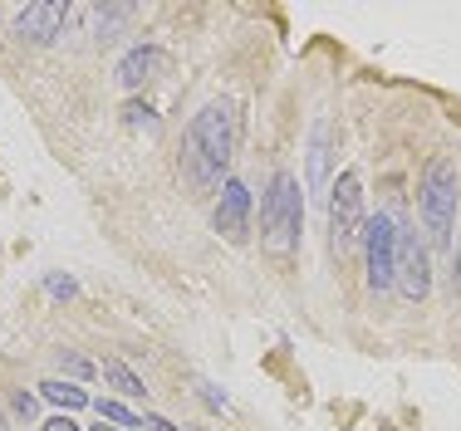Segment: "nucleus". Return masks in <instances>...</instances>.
Instances as JSON below:
<instances>
[{
  "label": "nucleus",
  "mask_w": 461,
  "mask_h": 431,
  "mask_svg": "<svg viewBox=\"0 0 461 431\" xmlns=\"http://www.w3.org/2000/svg\"><path fill=\"white\" fill-rule=\"evenodd\" d=\"M230 142H236V123H230L226 103H206L202 113L186 128V148H182V167L192 176V186L212 192V186H226L221 176L230 167Z\"/></svg>",
  "instance_id": "1"
},
{
  "label": "nucleus",
  "mask_w": 461,
  "mask_h": 431,
  "mask_svg": "<svg viewBox=\"0 0 461 431\" xmlns=\"http://www.w3.org/2000/svg\"><path fill=\"white\" fill-rule=\"evenodd\" d=\"M300 226H304V196L300 182L290 172H280L270 182L266 202H260V230H266V250L270 256H290L300 246Z\"/></svg>",
  "instance_id": "2"
},
{
  "label": "nucleus",
  "mask_w": 461,
  "mask_h": 431,
  "mask_svg": "<svg viewBox=\"0 0 461 431\" xmlns=\"http://www.w3.org/2000/svg\"><path fill=\"white\" fill-rule=\"evenodd\" d=\"M422 220L437 240H452L456 226V167L447 157H432L422 172Z\"/></svg>",
  "instance_id": "3"
},
{
  "label": "nucleus",
  "mask_w": 461,
  "mask_h": 431,
  "mask_svg": "<svg viewBox=\"0 0 461 431\" xmlns=\"http://www.w3.org/2000/svg\"><path fill=\"white\" fill-rule=\"evenodd\" d=\"M364 186H358L354 172H344L334 186H329V230H334V250L344 256V250H354L358 240H364Z\"/></svg>",
  "instance_id": "4"
},
{
  "label": "nucleus",
  "mask_w": 461,
  "mask_h": 431,
  "mask_svg": "<svg viewBox=\"0 0 461 431\" xmlns=\"http://www.w3.org/2000/svg\"><path fill=\"white\" fill-rule=\"evenodd\" d=\"M398 250H402V236L393 230V220L373 216L364 226V260H368V284L378 294L398 284Z\"/></svg>",
  "instance_id": "5"
},
{
  "label": "nucleus",
  "mask_w": 461,
  "mask_h": 431,
  "mask_svg": "<svg viewBox=\"0 0 461 431\" xmlns=\"http://www.w3.org/2000/svg\"><path fill=\"white\" fill-rule=\"evenodd\" d=\"M216 230L230 240V246H246V236H250V192H246V182H236V176H226V186H221V202H216Z\"/></svg>",
  "instance_id": "6"
},
{
  "label": "nucleus",
  "mask_w": 461,
  "mask_h": 431,
  "mask_svg": "<svg viewBox=\"0 0 461 431\" xmlns=\"http://www.w3.org/2000/svg\"><path fill=\"white\" fill-rule=\"evenodd\" d=\"M398 290H402V300H412V304H422V300H427V290H432V270H427V250L417 246L412 236L402 240V250H398Z\"/></svg>",
  "instance_id": "7"
},
{
  "label": "nucleus",
  "mask_w": 461,
  "mask_h": 431,
  "mask_svg": "<svg viewBox=\"0 0 461 431\" xmlns=\"http://www.w3.org/2000/svg\"><path fill=\"white\" fill-rule=\"evenodd\" d=\"M64 30V5H50V0H35L15 15V35L30 44H54Z\"/></svg>",
  "instance_id": "8"
},
{
  "label": "nucleus",
  "mask_w": 461,
  "mask_h": 431,
  "mask_svg": "<svg viewBox=\"0 0 461 431\" xmlns=\"http://www.w3.org/2000/svg\"><path fill=\"white\" fill-rule=\"evenodd\" d=\"M158 74H167V54L158 49V44H138V49L123 54V64H118V84L123 88H142L152 84Z\"/></svg>",
  "instance_id": "9"
},
{
  "label": "nucleus",
  "mask_w": 461,
  "mask_h": 431,
  "mask_svg": "<svg viewBox=\"0 0 461 431\" xmlns=\"http://www.w3.org/2000/svg\"><path fill=\"white\" fill-rule=\"evenodd\" d=\"M40 397H45V402H54L64 417H69V412H79V407H89V392H84V388H74V382H59V378L40 382Z\"/></svg>",
  "instance_id": "10"
},
{
  "label": "nucleus",
  "mask_w": 461,
  "mask_h": 431,
  "mask_svg": "<svg viewBox=\"0 0 461 431\" xmlns=\"http://www.w3.org/2000/svg\"><path fill=\"white\" fill-rule=\"evenodd\" d=\"M104 382H113V388L123 392V397H148V382H142L138 373L128 368V363H118V358L104 363Z\"/></svg>",
  "instance_id": "11"
},
{
  "label": "nucleus",
  "mask_w": 461,
  "mask_h": 431,
  "mask_svg": "<svg viewBox=\"0 0 461 431\" xmlns=\"http://www.w3.org/2000/svg\"><path fill=\"white\" fill-rule=\"evenodd\" d=\"M324 167H329V128H314V152H310V182L324 186Z\"/></svg>",
  "instance_id": "12"
},
{
  "label": "nucleus",
  "mask_w": 461,
  "mask_h": 431,
  "mask_svg": "<svg viewBox=\"0 0 461 431\" xmlns=\"http://www.w3.org/2000/svg\"><path fill=\"white\" fill-rule=\"evenodd\" d=\"M94 407H98V417H104V422H113L118 431H123V427H142V417H133L123 402H113V397H98Z\"/></svg>",
  "instance_id": "13"
},
{
  "label": "nucleus",
  "mask_w": 461,
  "mask_h": 431,
  "mask_svg": "<svg viewBox=\"0 0 461 431\" xmlns=\"http://www.w3.org/2000/svg\"><path fill=\"white\" fill-rule=\"evenodd\" d=\"M133 15L128 5H108V10H94V25H98V40H113V30Z\"/></svg>",
  "instance_id": "14"
},
{
  "label": "nucleus",
  "mask_w": 461,
  "mask_h": 431,
  "mask_svg": "<svg viewBox=\"0 0 461 431\" xmlns=\"http://www.w3.org/2000/svg\"><path fill=\"white\" fill-rule=\"evenodd\" d=\"M59 368L74 373V378H94V363L79 358V353H64V348H59Z\"/></svg>",
  "instance_id": "15"
},
{
  "label": "nucleus",
  "mask_w": 461,
  "mask_h": 431,
  "mask_svg": "<svg viewBox=\"0 0 461 431\" xmlns=\"http://www.w3.org/2000/svg\"><path fill=\"white\" fill-rule=\"evenodd\" d=\"M45 290L54 294V300H74V294H79V284H74L69 274H50V280H45Z\"/></svg>",
  "instance_id": "16"
},
{
  "label": "nucleus",
  "mask_w": 461,
  "mask_h": 431,
  "mask_svg": "<svg viewBox=\"0 0 461 431\" xmlns=\"http://www.w3.org/2000/svg\"><path fill=\"white\" fill-rule=\"evenodd\" d=\"M196 392H202V402L212 407V412H226V407H230V402H226V392H216L212 382H202V388H196Z\"/></svg>",
  "instance_id": "17"
},
{
  "label": "nucleus",
  "mask_w": 461,
  "mask_h": 431,
  "mask_svg": "<svg viewBox=\"0 0 461 431\" xmlns=\"http://www.w3.org/2000/svg\"><path fill=\"white\" fill-rule=\"evenodd\" d=\"M123 113H128V123H133V128H142V123H148V128H158V118H152L148 108H138V103H128Z\"/></svg>",
  "instance_id": "18"
},
{
  "label": "nucleus",
  "mask_w": 461,
  "mask_h": 431,
  "mask_svg": "<svg viewBox=\"0 0 461 431\" xmlns=\"http://www.w3.org/2000/svg\"><path fill=\"white\" fill-rule=\"evenodd\" d=\"M40 431H79V427H74V417H64V412H59V417H50V422L40 427Z\"/></svg>",
  "instance_id": "19"
},
{
  "label": "nucleus",
  "mask_w": 461,
  "mask_h": 431,
  "mask_svg": "<svg viewBox=\"0 0 461 431\" xmlns=\"http://www.w3.org/2000/svg\"><path fill=\"white\" fill-rule=\"evenodd\" d=\"M15 412H20V417H35V397H30V392H15Z\"/></svg>",
  "instance_id": "20"
},
{
  "label": "nucleus",
  "mask_w": 461,
  "mask_h": 431,
  "mask_svg": "<svg viewBox=\"0 0 461 431\" xmlns=\"http://www.w3.org/2000/svg\"><path fill=\"white\" fill-rule=\"evenodd\" d=\"M142 427H148V431H177V427L167 422V417H148V422H142Z\"/></svg>",
  "instance_id": "21"
},
{
  "label": "nucleus",
  "mask_w": 461,
  "mask_h": 431,
  "mask_svg": "<svg viewBox=\"0 0 461 431\" xmlns=\"http://www.w3.org/2000/svg\"><path fill=\"white\" fill-rule=\"evenodd\" d=\"M452 284H456V294H461V250H456V260H452Z\"/></svg>",
  "instance_id": "22"
},
{
  "label": "nucleus",
  "mask_w": 461,
  "mask_h": 431,
  "mask_svg": "<svg viewBox=\"0 0 461 431\" xmlns=\"http://www.w3.org/2000/svg\"><path fill=\"white\" fill-rule=\"evenodd\" d=\"M94 431H118V427H94Z\"/></svg>",
  "instance_id": "23"
},
{
  "label": "nucleus",
  "mask_w": 461,
  "mask_h": 431,
  "mask_svg": "<svg viewBox=\"0 0 461 431\" xmlns=\"http://www.w3.org/2000/svg\"><path fill=\"white\" fill-rule=\"evenodd\" d=\"M0 431H5V422H0Z\"/></svg>",
  "instance_id": "24"
}]
</instances>
